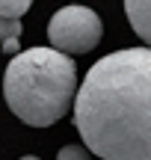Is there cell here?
<instances>
[{
	"instance_id": "obj_2",
	"label": "cell",
	"mask_w": 151,
	"mask_h": 160,
	"mask_svg": "<svg viewBox=\"0 0 151 160\" xmlns=\"http://www.w3.org/2000/svg\"><path fill=\"white\" fill-rule=\"evenodd\" d=\"M3 98L24 125L47 128L59 122L77 98L74 59L53 48H30L12 57L3 74Z\"/></svg>"
},
{
	"instance_id": "obj_4",
	"label": "cell",
	"mask_w": 151,
	"mask_h": 160,
	"mask_svg": "<svg viewBox=\"0 0 151 160\" xmlns=\"http://www.w3.org/2000/svg\"><path fill=\"white\" fill-rule=\"evenodd\" d=\"M124 15L134 33L151 48V0H124Z\"/></svg>"
},
{
	"instance_id": "obj_6",
	"label": "cell",
	"mask_w": 151,
	"mask_h": 160,
	"mask_svg": "<svg viewBox=\"0 0 151 160\" xmlns=\"http://www.w3.org/2000/svg\"><path fill=\"white\" fill-rule=\"evenodd\" d=\"M21 18H3L0 15V42H9V39H18L21 36Z\"/></svg>"
},
{
	"instance_id": "obj_9",
	"label": "cell",
	"mask_w": 151,
	"mask_h": 160,
	"mask_svg": "<svg viewBox=\"0 0 151 160\" xmlns=\"http://www.w3.org/2000/svg\"><path fill=\"white\" fill-rule=\"evenodd\" d=\"M21 160H39V157H36V154H27V157H21Z\"/></svg>"
},
{
	"instance_id": "obj_8",
	"label": "cell",
	"mask_w": 151,
	"mask_h": 160,
	"mask_svg": "<svg viewBox=\"0 0 151 160\" xmlns=\"http://www.w3.org/2000/svg\"><path fill=\"white\" fill-rule=\"evenodd\" d=\"M15 51H18V39H9V42H3V53H6V57H12Z\"/></svg>"
},
{
	"instance_id": "obj_3",
	"label": "cell",
	"mask_w": 151,
	"mask_h": 160,
	"mask_svg": "<svg viewBox=\"0 0 151 160\" xmlns=\"http://www.w3.org/2000/svg\"><path fill=\"white\" fill-rule=\"evenodd\" d=\"M104 27L101 18L95 15L89 6H62L47 24V42L53 51L59 53H89L92 48H98Z\"/></svg>"
},
{
	"instance_id": "obj_7",
	"label": "cell",
	"mask_w": 151,
	"mask_h": 160,
	"mask_svg": "<svg viewBox=\"0 0 151 160\" xmlns=\"http://www.w3.org/2000/svg\"><path fill=\"white\" fill-rule=\"evenodd\" d=\"M56 160H92V151L77 145V142H71V145H62V148H59Z\"/></svg>"
},
{
	"instance_id": "obj_1",
	"label": "cell",
	"mask_w": 151,
	"mask_h": 160,
	"mask_svg": "<svg viewBox=\"0 0 151 160\" xmlns=\"http://www.w3.org/2000/svg\"><path fill=\"white\" fill-rule=\"evenodd\" d=\"M74 128L101 160H151V48L107 53L86 71Z\"/></svg>"
},
{
	"instance_id": "obj_5",
	"label": "cell",
	"mask_w": 151,
	"mask_h": 160,
	"mask_svg": "<svg viewBox=\"0 0 151 160\" xmlns=\"http://www.w3.org/2000/svg\"><path fill=\"white\" fill-rule=\"evenodd\" d=\"M33 6V0H0V15L3 18H21Z\"/></svg>"
}]
</instances>
